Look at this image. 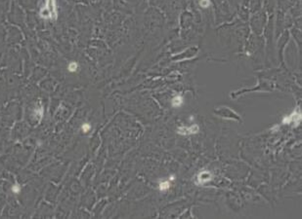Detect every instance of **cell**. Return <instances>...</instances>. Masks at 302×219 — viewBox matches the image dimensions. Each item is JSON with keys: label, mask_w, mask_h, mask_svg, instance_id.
Segmentation results:
<instances>
[{"label": "cell", "mask_w": 302, "mask_h": 219, "mask_svg": "<svg viewBox=\"0 0 302 219\" xmlns=\"http://www.w3.org/2000/svg\"><path fill=\"white\" fill-rule=\"evenodd\" d=\"M39 16L43 20L54 21L58 18V10L56 0H45L44 6L40 9Z\"/></svg>", "instance_id": "cell-1"}, {"label": "cell", "mask_w": 302, "mask_h": 219, "mask_svg": "<svg viewBox=\"0 0 302 219\" xmlns=\"http://www.w3.org/2000/svg\"><path fill=\"white\" fill-rule=\"evenodd\" d=\"M212 179H213V174H211V171L208 170H202L201 172H198V174L197 176L196 184L198 186H202L207 184L208 182H210Z\"/></svg>", "instance_id": "cell-2"}, {"label": "cell", "mask_w": 302, "mask_h": 219, "mask_svg": "<svg viewBox=\"0 0 302 219\" xmlns=\"http://www.w3.org/2000/svg\"><path fill=\"white\" fill-rule=\"evenodd\" d=\"M301 122V112L300 111L294 110L290 115L289 116H285L282 120L283 125H290L291 123H293L294 126H298Z\"/></svg>", "instance_id": "cell-3"}, {"label": "cell", "mask_w": 302, "mask_h": 219, "mask_svg": "<svg viewBox=\"0 0 302 219\" xmlns=\"http://www.w3.org/2000/svg\"><path fill=\"white\" fill-rule=\"evenodd\" d=\"M199 132L198 125L194 124L192 126H181L177 129V133L180 136H192V134H196Z\"/></svg>", "instance_id": "cell-4"}, {"label": "cell", "mask_w": 302, "mask_h": 219, "mask_svg": "<svg viewBox=\"0 0 302 219\" xmlns=\"http://www.w3.org/2000/svg\"><path fill=\"white\" fill-rule=\"evenodd\" d=\"M183 104H184V97L181 95L175 96L172 99V100H171V106H172L173 108H179V107H181Z\"/></svg>", "instance_id": "cell-5"}, {"label": "cell", "mask_w": 302, "mask_h": 219, "mask_svg": "<svg viewBox=\"0 0 302 219\" xmlns=\"http://www.w3.org/2000/svg\"><path fill=\"white\" fill-rule=\"evenodd\" d=\"M171 187V181L170 180H161L159 184V190L160 192H166Z\"/></svg>", "instance_id": "cell-6"}, {"label": "cell", "mask_w": 302, "mask_h": 219, "mask_svg": "<svg viewBox=\"0 0 302 219\" xmlns=\"http://www.w3.org/2000/svg\"><path fill=\"white\" fill-rule=\"evenodd\" d=\"M33 114H34V117H36L37 120L40 121L41 119H42L43 115H44V109H43V107H42V106L37 107L36 109H34Z\"/></svg>", "instance_id": "cell-7"}, {"label": "cell", "mask_w": 302, "mask_h": 219, "mask_svg": "<svg viewBox=\"0 0 302 219\" xmlns=\"http://www.w3.org/2000/svg\"><path fill=\"white\" fill-rule=\"evenodd\" d=\"M78 69V63L76 62H71L68 64V70L72 73L76 72Z\"/></svg>", "instance_id": "cell-8"}, {"label": "cell", "mask_w": 302, "mask_h": 219, "mask_svg": "<svg viewBox=\"0 0 302 219\" xmlns=\"http://www.w3.org/2000/svg\"><path fill=\"white\" fill-rule=\"evenodd\" d=\"M81 130H82V133H89L90 132V130H91V129H92V126H91V124H89V123H84V124H82L81 125Z\"/></svg>", "instance_id": "cell-9"}, {"label": "cell", "mask_w": 302, "mask_h": 219, "mask_svg": "<svg viewBox=\"0 0 302 219\" xmlns=\"http://www.w3.org/2000/svg\"><path fill=\"white\" fill-rule=\"evenodd\" d=\"M198 4H199V6H201L202 8L206 9V8H208V7L211 5V2H210V0H201Z\"/></svg>", "instance_id": "cell-10"}, {"label": "cell", "mask_w": 302, "mask_h": 219, "mask_svg": "<svg viewBox=\"0 0 302 219\" xmlns=\"http://www.w3.org/2000/svg\"><path fill=\"white\" fill-rule=\"evenodd\" d=\"M21 191H22V187H21V186L19 185L18 183L14 184V185L12 186V192H13L14 194H20V193H21Z\"/></svg>", "instance_id": "cell-11"}, {"label": "cell", "mask_w": 302, "mask_h": 219, "mask_svg": "<svg viewBox=\"0 0 302 219\" xmlns=\"http://www.w3.org/2000/svg\"><path fill=\"white\" fill-rule=\"evenodd\" d=\"M168 180H170V181H174V180H175V175H170Z\"/></svg>", "instance_id": "cell-12"}]
</instances>
